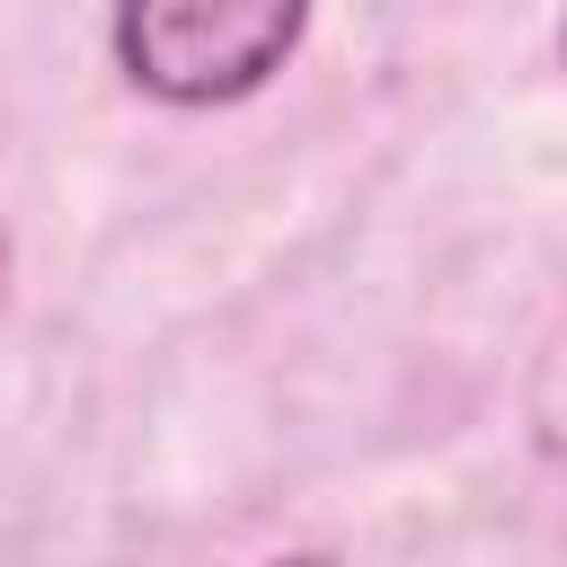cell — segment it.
Returning <instances> with one entry per match:
<instances>
[{
	"label": "cell",
	"mask_w": 567,
	"mask_h": 567,
	"mask_svg": "<svg viewBox=\"0 0 567 567\" xmlns=\"http://www.w3.org/2000/svg\"><path fill=\"white\" fill-rule=\"evenodd\" d=\"M310 0H115L124 71L168 106H221L266 89L301 44Z\"/></svg>",
	"instance_id": "obj_1"
},
{
	"label": "cell",
	"mask_w": 567,
	"mask_h": 567,
	"mask_svg": "<svg viewBox=\"0 0 567 567\" xmlns=\"http://www.w3.org/2000/svg\"><path fill=\"white\" fill-rule=\"evenodd\" d=\"M275 567H328V558H275Z\"/></svg>",
	"instance_id": "obj_2"
}]
</instances>
